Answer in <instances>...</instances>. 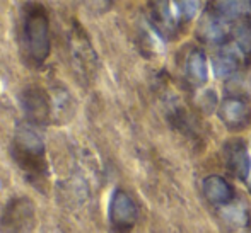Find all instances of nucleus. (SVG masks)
Returning <instances> with one entry per match:
<instances>
[{
    "label": "nucleus",
    "instance_id": "1",
    "mask_svg": "<svg viewBox=\"0 0 251 233\" xmlns=\"http://www.w3.org/2000/svg\"><path fill=\"white\" fill-rule=\"evenodd\" d=\"M19 49L24 65L29 68H41L51 51L50 16L45 5L27 2L21 12Z\"/></svg>",
    "mask_w": 251,
    "mask_h": 233
},
{
    "label": "nucleus",
    "instance_id": "2",
    "mask_svg": "<svg viewBox=\"0 0 251 233\" xmlns=\"http://www.w3.org/2000/svg\"><path fill=\"white\" fill-rule=\"evenodd\" d=\"M10 157L31 186L45 191L43 187L48 182L50 165L43 136L34 129L33 125L26 123L16 128L10 140Z\"/></svg>",
    "mask_w": 251,
    "mask_h": 233
},
{
    "label": "nucleus",
    "instance_id": "3",
    "mask_svg": "<svg viewBox=\"0 0 251 233\" xmlns=\"http://www.w3.org/2000/svg\"><path fill=\"white\" fill-rule=\"evenodd\" d=\"M36 225V206L26 196L7 201L0 214V233H31Z\"/></svg>",
    "mask_w": 251,
    "mask_h": 233
},
{
    "label": "nucleus",
    "instance_id": "4",
    "mask_svg": "<svg viewBox=\"0 0 251 233\" xmlns=\"http://www.w3.org/2000/svg\"><path fill=\"white\" fill-rule=\"evenodd\" d=\"M24 118L33 126H48L53 119L51 94L41 85H26L19 95Z\"/></svg>",
    "mask_w": 251,
    "mask_h": 233
},
{
    "label": "nucleus",
    "instance_id": "5",
    "mask_svg": "<svg viewBox=\"0 0 251 233\" xmlns=\"http://www.w3.org/2000/svg\"><path fill=\"white\" fill-rule=\"evenodd\" d=\"M67 48H69V58L77 75L82 79H91L96 70V53L87 40L86 33L79 26H74L67 38Z\"/></svg>",
    "mask_w": 251,
    "mask_h": 233
},
{
    "label": "nucleus",
    "instance_id": "6",
    "mask_svg": "<svg viewBox=\"0 0 251 233\" xmlns=\"http://www.w3.org/2000/svg\"><path fill=\"white\" fill-rule=\"evenodd\" d=\"M108 220L109 225L116 233H126L133 228L139 220V208H137L133 197L126 191L116 189L111 194L108 206Z\"/></svg>",
    "mask_w": 251,
    "mask_h": 233
},
{
    "label": "nucleus",
    "instance_id": "7",
    "mask_svg": "<svg viewBox=\"0 0 251 233\" xmlns=\"http://www.w3.org/2000/svg\"><path fill=\"white\" fill-rule=\"evenodd\" d=\"M250 106L239 97H227L219 106V118L229 129H243L250 123Z\"/></svg>",
    "mask_w": 251,
    "mask_h": 233
},
{
    "label": "nucleus",
    "instance_id": "8",
    "mask_svg": "<svg viewBox=\"0 0 251 233\" xmlns=\"http://www.w3.org/2000/svg\"><path fill=\"white\" fill-rule=\"evenodd\" d=\"M224 158L227 169L239 179H246L251 174V155L245 141H229L224 148Z\"/></svg>",
    "mask_w": 251,
    "mask_h": 233
},
{
    "label": "nucleus",
    "instance_id": "9",
    "mask_svg": "<svg viewBox=\"0 0 251 233\" xmlns=\"http://www.w3.org/2000/svg\"><path fill=\"white\" fill-rule=\"evenodd\" d=\"M151 22L162 36L169 38L176 33V14L169 0H154L151 3Z\"/></svg>",
    "mask_w": 251,
    "mask_h": 233
},
{
    "label": "nucleus",
    "instance_id": "10",
    "mask_svg": "<svg viewBox=\"0 0 251 233\" xmlns=\"http://www.w3.org/2000/svg\"><path fill=\"white\" fill-rule=\"evenodd\" d=\"M203 196L207 197L208 203L215 206H226V204L234 201V189L232 186L221 175H208L203 179L201 184Z\"/></svg>",
    "mask_w": 251,
    "mask_h": 233
},
{
    "label": "nucleus",
    "instance_id": "11",
    "mask_svg": "<svg viewBox=\"0 0 251 233\" xmlns=\"http://www.w3.org/2000/svg\"><path fill=\"white\" fill-rule=\"evenodd\" d=\"M197 36L203 43L219 44L227 36V26L224 24L222 17L215 16V14H205L197 27Z\"/></svg>",
    "mask_w": 251,
    "mask_h": 233
},
{
    "label": "nucleus",
    "instance_id": "12",
    "mask_svg": "<svg viewBox=\"0 0 251 233\" xmlns=\"http://www.w3.org/2000/svg\"><path fill=\"white\" fill-rule=\"evenodd\" d=\"M241 49L238 46H226L221 49V53L212 58V68H214V73L219 77V79H224V77H229L238 70V65L241 62Z\"/></svg>",
    "mask_w": 251,
    "mask_h": 233
},
{
    "label": "nucleus",
    "instance_id": "13",
    "mask_svg": "<svg viewBox=\"0 0 251 233\" xmlns=\"http://www.w3.org/2000/svg\"><path fill=\"white\" fill-rule=\"evenodd\" d=\"M212 10L215 16L224 19H241L251 10L250 0H214Z\"/></svg>",
    "mask_w": 251,
    "mask_h": 233
},
{
    "label": "nucleus",
    "instance_id": "14",
    "mask_svg": "<svg viewBox=\"0 0 251 233\" xmlns=\"http://www.w3.org/2000/svg\"><path fill=\"white\" fill-rule=\"evenodd\" d=\"M51 107H53V118L58 119L56 123H65L72 118V109H74V101L72 95L69 94V90L63 87H55L51 89Z\"/></svg>",
    "mask_w": 251,
    "mask_h": 233
},
{
    "label": "nucleus",
    "instance_id": "15",
    "mask_svg": "<svg viewBox=\"0 0 251 233\" xmlns=\"http://www.w3.org/2000/svg\"><path fill=\"white\" fill-rule=\"evenodd\" d=\"M186 73L192 84L203 85L207 82V56L200 49H193L186 62Z\"/></svg>",
    "mask_w": 251,
    "mask_h": 233
},
{
    "label": "nucleus",
    "instance_id": "16",
    "mask_svg": "<svg viewBox=\"0 0 251 233\" xmlns=\"http://www.w3.org/2000/svg\"><path fill=\"white\" fill-rule=\"evenodd\" d=\"M221 214L229 225H232V227L245 228L250 225V211H248V208L241 203L226 204V206H222Z\"/></svg>",
    "mask_w": 251,
    "mask_h": 233
},
{
    "label": "nucleus",
    "instance_id": "17",
    "mask_svg": "<svg viewBox=\"0 0 251 233\" xmlns=\"http://www.w3.org/2000/svg\"><path fill=\"white\" fill-rule=\"evenodd\" d=\"M236 44L246 55H251V21L241 22L234 31Z\"/></svg>",
    "mask_w": 251,
    "mask_h": 233
},
{
    "label": "nucleus",
    "instance_id": "18",
    "mask_svg": "<svg viewBox=\"0 0 251 233\" xmlns=\"http://www.w3.org/2000/svg\"><path fill=\"white\" fill-rule=\"evenodd\" d=\"M200 9L199 0H176V14L179 19L192 21Z\"/></svg>",
    "mask_w": 251,
    "mask_h": 233
},
{
    "label": "nucleus",
    "instance_id": "19",
    "mask_svg": "<svg viewBox=\"0 0 251 233\" xmlns=\"http://www.w3.org/2000/svg\"><path fill=\"white\" fill-rule=\"evenodd\" d=\"M79 3L91 14H104L111 9L113 0H79Z\"/></svg>",
    "mask_w": 251,
    "mask_h": 233
}]
</instances>
